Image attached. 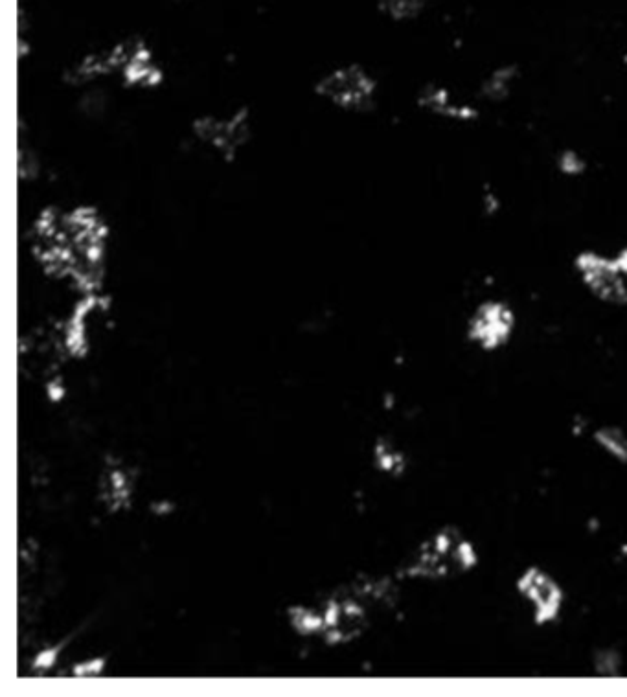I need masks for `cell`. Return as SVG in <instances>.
Masks as SVG:
<instances>
[{"label": "cell", "mask_w": 627, "mask_h": 697, "mask_svg": "<svg viewBox=\"0 0 627 697\" xmlns=\"http://www.w3.org/2000/svg\"><path fill=\"white\" fill-rule=\"evenodd\" d=\"M479 561L477 550L455 528H445L423 543L416 560L407 569L411 576L447 578L471 571Z\"/></svg>", "instance_id": "obj_1"}, {"label": "cell", "mask_w": 627, "mask_h": 697, "mask_svg": "<svg viewBox=\"0 0 627 697\" xmlns=\"http://www.w3.org/2000/svg\"><path fill=\"white\" fill-rule=\"evenodd\" d=\"M576 269L583 284L600 300L615 306L627 304L626 275L616 260H609L596 252H582L576 258Z\"/></svg>", "instance_id": "obj_2"}, {"label": "cell", "mask_w": 627, "mask_h": 697, "mask_svg": "<svg viewBox=\"0 0 627 697\" xmlns=\"http://www.w3.org/2000/svg\"><path fill=\"white\" fill-rule=\"evenodd\" d=\"M513 326L512 309L502 302H486L469 322V337L484 350H497L512 337Z\"/></svg>", "instance_id": "obj_3"}, {"label": "cell", "mask_w": 627, "mask_h": 697, "mask_svg": "<svg viewBox=\"0 0 627 697\" xmlns=\"http://www.w3.org/2000/svg\"><path fill=\"white\" fill-rule=\"evenodd\" d=\"M519 593L534 606L537 624L556 620L563 606V591L558 582L547 572L532 567L517 582Z\"/></svg>", "instance_id": "obj_4"}, {"label": "cell", "mask_w": 627, "mask_h": 697, "mask_svg": "<svg viewBox=\"0 0 627 697\" xmlns=\"http://www.w3.org/2000/svg\"><path fill=\"white\" fill-rule=\"evenodd\" d=\"M374 81L363 70L342 69L328 76L320 85V92L331 102L342 107H363L374 96Z\"/></svg>", "instance_id": "obj_5"}, {"label": "cell", "mask_w": 627, "mask_h": 697, "mask_svg": "<svg viewBox=\"0 0 627 697\" xmlns=\"http://www.w3.org/2000/svg\"><path fill=\"white\" fill-rule=\"evenodd\" d=\"M245 133H247L245 120H240L236 116L205 120L199 129V137L217 151H234L240 146Z\"/></svg>", "instance_id": "obj_6"}, {"label": "cell", "mask_w": 627, "mask_h": 697, "mask_svg": "<svg viewBox=\"0 0 627 697\" xmlns=\"http://www.w3.org/2000/svg\"><path fill=\"white\" fill-rule=\"evenodd\" d=\"M598 446L605 449L611 457L620 462H627V435L618 427H602L594 433Z\"/></svg>", "instance_id": "obj_7"}, {"label": "cell", "mask_w": 627, "mask_h": 697, "mask_svg": "<svg viewBox=\"0 0 627 697\" xmlns=\"http://www.w3.org/2000/svg\"><path fill=\"white\" fill-rule=\"evenodd\" d=\"M515 80V74L512 69L497 70L495 74H491L490 80L484 83V96L490 100H502L510 89Z\"/></svg>", "instance_id": "obj_8"}, {"label": "cell", "mask_w": 627, "mask_h": 697, "mask_svg": "<svg viewBox=\"0 0 627 697\" xmlns=\"http://www.w3.org/2000/svg\"><path fill=\"white\" fill-rule=\"evenodd\" d=\"M377 460H379V466L388 471V473L399 475L405 469V458H403V455L398 453L394 447L388 446V444H379L377 446Z\"/></svg>", "instance_id": "obj_9"}, {"label": "cell", "mask_w": 627, "mask_h": 697, "mask_svg": "<svg viewBox=\"0 0 627 697\" xmlns=\"http://www.w3.org/2000/svg\"><path fill=\"white\" fill-rule=\"evenodd\" d=\"M388 12L396 17H411L420 10L422 0H383Z\"/></svg>", "instance_id": "obj_10"}, {"label": "cell", "mask_w": 627, "mask_h": 697, "mask_svg": "<svg viewBox=\"0 0 627 697\" xmlns=\"http://www.w3.org/2000/svg\"><path fill=\"white\" fill-rule=\"evenodd\" d=\"M620 657L615 652H602L596 655V670L600 675H616Z\"/></svg>", "instance_id": "obj_11"}, {"label": "cell", "mask_w": 627, "mask_h": 697, "mask_svg": "<svg viewBox=\"0 0 627 697\" xmlns=\"http://www.w3.org/2000/svg\"><path fill=\"white\" fill-rule=\"evenodd\" d=\"M561 170L569 175H576L583 170V160L574 151H567L561 159Z\"/></svg>", "instance_id": "obj_12"}, {"label": "cell", "mask_w": 627, "mask_h": 697, "mask_svg": "<svg viewBox=\"0 0 627 697\" xmlns=\"http://www.w3.org/2000/svg\"><path fill=\"white\" fill-rule=\"evenodd\" d=\"M616 263H618V267L622 269V273L627 276V249H624V251L620 252L618 256L615 258Z\"/></svg>", "instance_id": "obj_13"}, {"label": "cell", "mask_w": 627, "mask_h": 697, "mask_svg": "<svg viewBox=\"0 0 627 697\" xmlns=\"http://www.w3.org/2000/svg\"><path fill=\"white\" fill-rule=\"evenodd\" d=\"M622 554L627 558V541L624 543V547H622Z\"/></svg>", "instance_id": "obj_14"}]
</instances>
